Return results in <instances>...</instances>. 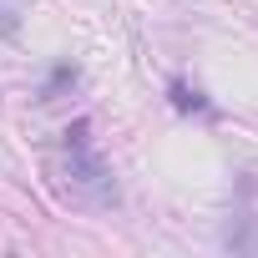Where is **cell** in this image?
<instances>
[{
  "label": "cell",
  "mask_w": 258,
  "mask_h": 258,
  "mask_svg": "<svg viewBox=\"0 0 258 258\" xmlns=\"http://www.w3.org/2000/svg\"><path fill=\"white\" fill-rule=\"evenodd\" d=\"M51 177H56V187H61V198L66 203H76V208H116V177L106 172V162L96 157V152H86L71 132H66V147L56 152V162H51Z\"/></svg>",
  "instance_id": "6da1fadb"
}]
</instances>
